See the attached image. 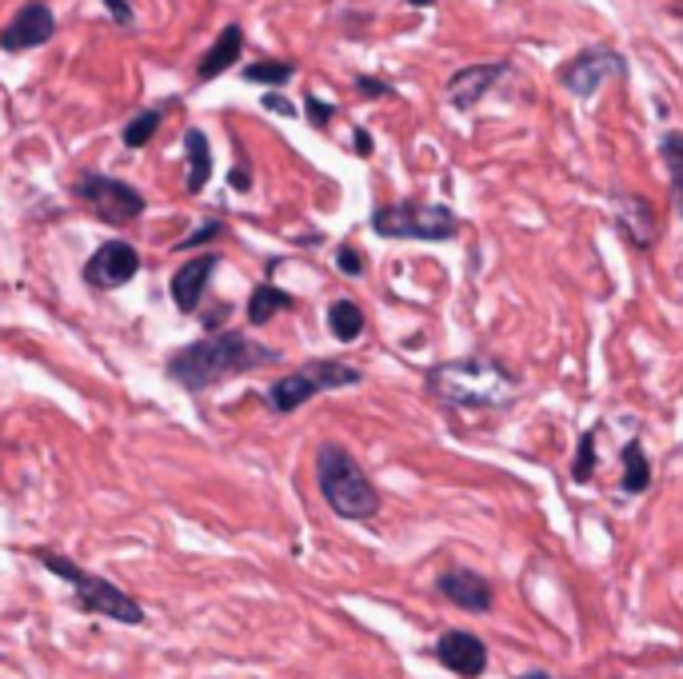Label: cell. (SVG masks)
Masks as SVG:
<instances>
[{
  "instance_id": "obj_1",
  "label": "cell",
  "mask_w": 683,
  "mask_h": 679,
  "mask_svg": "<svg viewBox=\"0 0 683 679\" xmlns=\"http://www.w3.org/2000/svg\"><path fill=\"white\" fill-rule=\"evenodd\" d=\"M268 364H280V352L260 344V340L244 336V332H212V336L180 348L177 356H168L165 372L168 380H177L188 392H209L221 380L256 372Z\"/></svg>"
},
{
  "instance_id": "obj_2",
  "label": "cell",
  "mask_w": 683,
  "mask_h": 679,
  "mask_svg": "<svg viewBox=\"0 0 683 679\" xmlns=\"http://www.w3.org/2000/svg\"><path fill=\"white\" fill-rule=\"evenodd\" d=\"M516 388V372H507L504 364L492 360V356H463V360L436 364L428 372V392L436 400L452 408H472V412L512 404Z\"/></svg>"
},
{
  "instance_id": "obj_3",
  "label": "cell",
  "mask_w": 683,
  "mask_h": 679,
  "mask_svg": "<svg viewBox=\"0 0 683 679\" xmlns=\"http://www.w3.org/2000/svg\"><path fill=\"white\" fill-rule=\"evenodd\" d=\"M316 483L324 504L340 520H372L380 512V492L372 488L368 471L340 444H320L316 448Z\"/></svg>"
},
{
  "instance_id": "obj_4",
  "label": "cell",
  "mask_w": 683,
  "mask_h": 679,
  "mask_svg": "<svg viewBox=\"0 0 683 679\" xmlns=\"http://www.w3.org/2000/svg\"><path fill=\"white\" fill-rule=\"evenodd\" d=\"M36 559L45 564L53 576H60V580L72 583V592H77V603L85 608V612L92 615H109V620H116V624H128V627H141L144 624V608L133 600L128 592H121L116 583H109L104 576H92V571L77 568L68 556H56V552H36Z\"/></svg>"
},
{
  "instance_id": "obj_5",
  "label": "cell",
  "mask_w": 683,
  "mask_h": 679,
  "mask_svg": "<svg viewBox=\"0 0 683 679\" xmlns=\"http://www.w3.org/2000/svg\"><path fill=\"white\" fill-rule=\"evenodd\" d=\"M365 380V372L360 368H352V364L344 360H312L304 364V368H296V372L280 376L276 383H268V408H272L276 416H288V412H296V408H304L309 400H316L320 392H336V388H352V383Z\"/></svg>"
},
{
  "instance_id": "obj_6",
  "label": "cell",
  "mask_w": 683,
  "mask_h": 679,
  "mask_svg": "<svg viewBox=\"0 0 683 679\" xmlns=\"http://www.w3.org/2000/svg\"><path fill=\"white\" fill-rule=\"evenodd\" d=\"M372 232L384 241H456L460 216L444 204L400 200V204H384L372 212Z\"/></svg>"
},
{
  "instance_id": "obj_7",
  "label": "cell",
  "mask_w": 683,
  "mask_h": 679,
  "mask_svg": "<svg viewBox=\"0 0 683 679\" xmlns=\"http://www.w3.org/2000/svg\"><path fill=\"white\" fill-rule=\"evenodd\" d=\"M72 197L89 212H97V220H104V224H128V220L144 216V197L116 176L80 172L77 185H72Z\"/></svg>"
},
{
  "instance_id": "obj_8",
  "label": "cell",
  "mask_w": 683,
  "mask_h": 679,
  "mask_svg": "<svg viewBox=\"0 0 683 679\" xmlns=\"http://www.w3.org/2000/svg\"><path fill=\"white\" fill-rule=\"evenodd\" d=\"M141 272V253L128 241H104L97 253L85 260V285L97 292H116Z\"/></svg>"
},
{
  "instance_id": "obj_9",
  "label": "cell",
  "mask_w": 683,
  "mask_h": 679,
  "mask_svg": "<svg viewBox=\"0 0 683 679\" xmlns=\"http://www.w3.org/2000/svg\"><path fill=\"white\" fill-rule=\"evenodd\" d=\"M56 36V16L45 0H24L16 16L0 29V53H33Z\"/></svg>"
},
{
  "instance_id": "obj_10",
  "label": "cell",
  "mask_w": 683,
  "mask_h": 679,
  "mask_svg": "<svg viewBox=\"0 0 683 679\" xmlns=\"http://www.w3.org/2000/svg\"><path fill=\"white\" fill-rule=\"evenodd\" d=\"M624 56L616 48H587V53L572 56L568 65L560 68V85L575 97H595L604 88L607 77H619L624 73Z\"/></svg>"
},
{
  "instance_id": "obj_11",
  "label": "cell",
  "mask_w": 683,
  "mask_h": 679,
  "mask_svg": "<svg viewBox=\"0 0 683 679\" xmlns=\"http://www.w3.org/2000/svg\"><path fill=\"white\" fill-rule=\"evenodd\" d=\"M436 659L463 679H475L488 671V647H484V639L472 636V632H444V636L436 639Z\"/></svg>"
},
{
  "instance_id": "obj_12",
  "label": "cell",
  "mask_w": 683,
  "mask_h": 679,
  "mask_svg": "<svg viewBox=\"0 0 683 679\" xmlns=\"http://www.w3.org/2000/svg\"><path fill=\"white\" fill-rule=\"evenodd\" d=\"M512 73V65H468V68H460V73H452L448 77V100H452L456 109H475L480 100L492 92V88L500 85V80Z\"/></svg>"
},
{
  "instance_id": "obj_13",
  "label": "cell",
  "mask_w": 683,
  "mask_h": 679,
  "mask_svg": "<svg viewBox=\"0 0 683 679\" xmlns=\"http://www.w3.org/2000/svg\"><path fill=\"white\" fill-rule=\"evenodd\" d=\"M216 264H221V256L204 253V256H192V260H184L177 272H172V285H168V292H172V304H177L180 312H197L200 300H204V288H209L212 272H216Z\"/></svg>"
},
{
  "instance_id": "obj_14",
  "label": "cell",
  "mask_w": 683,
  "mask_h": 679,
  "mask_svg": "<svg viewBox=\"0 0 683 679\" xmlns=\"http://www.w3.org/2000/svg\"><path fill=\"white\" fill-rule=\"evenodd\" d=\"M440 595H448V603H456V608H463V612H492V583L480 576V571L472 568H452L440 576Z\"/></svg>"
},
{
  "instance_id": "obj_15",
  "label": "cell",
  "mask_w": 683,
  "mask_h": 679,
  "mask_svg": "<svg viewBox=\"0 0 683 679\" xmlns=\"http://www.w3.org/2000/svg\"><path fill=\"white\" fill-rule=\"evenodd\" d=\"M240 53H244V29H240V24H228V29H221V33H216V41H212L209 53L200 56L197 77L200 80H216L224 68H232L236 60H240Z\"/></svg>"
},
{
  "instance_id": "obj_16",
  "label": "cell",
  "mask_w": 683,
  "mask_h": 679,
  "mask_svg": "<svg viewBox=\"0 0 683 679\" xmlns=\"http://www.w3.org/2000/svg\"><path fill=\"white\" fill-rule=\"evenodd\" d=\"M619 232L628 236L636 248H648L656 241V212L643 197H624L619 200Z\"/></svg>"
},
{
  "instance_id": "obj_17",
  "label": "cell",
  "mask_w": 683,
  "mask_h": 679,
  "mask_svg": "<svg viewBox=\"0 0 683 679\" xmlns=\"http://www.w3.org/2000/svg\"><path fill=\"white\" fill-rule=\"evenodd\" d=\"M184 153H188V192H204V185L212 180V144L200 129L184 132Z\"/></svg>"
},
{
  "instance_id": "obj_18",
  "label": "cell",
  "mask_w": 683,
  "mask_h": 679,
  "mask_svg": "<svg viewBox=\"0 0 683 679\" xmlns=\"http://www.w3.org/2000/svg\"><path fill=\"white\" fill-rule=\"evenodd\" d=\"M328 332L340 344H352V340L365 336V308L352 304V300H332L328 304Z\"/></svg>"
},
{
  "instance_id": "obj_19",
  "label": "cell",
  "mask_w": 683,
  "mask_h": 679,
  "mask_svg": "<svg viewBox=\"0 0 683 679\" xmlns=\"http://www.w3.org/2000/svg\"><path fill=\"white\" fill-rule=\"evenodd\" d=\"M284 308H292V297L288 292H280L276 285H256L253 297H248V324H268V320L276 316V312H284Z\"/></svg>"
},
{
  "instance_id": "obj_20",
  "label": "cell",
  "mask_w": 683,
  "mask_h": 679,
  "mask_svg": "<svg viewBox=\"0 0 683 679\" xmlns=\"http://www.w3.org/2000/svg\"><path fill=\"white\" fill-rule=\"evenodd\" d=\"M651 483V464L648 456H643V444L639 439H628V448H624V480H619V488L628 496H639L648 492Z\"/></svg>"
},
{
  "instance_id": "obj_21",
  "label": "cell",
  "mask_w": 683,
  "mask_h": 679,
  "mask_svg": "<svg viewBox=\"0 0 683 679\" xmlns=\"http://www.w3.org/2000/svg\"><path fill=\"white\" fill-rule=\"evenodd\" d=\"M660 156H663V165H668V172H672L675 209H680V216H683V132H663Z\"/></svg>"
},
{
  "instance_id": "obj_22",
  "label": "cell",
  "mask_w": 683,
  "mask_h": 679,
  "mask_svg": "<svg viewBox=\"0 0 683 679\" xmlns=\"http://www.w3.org/2000/svg\"><path fill=\"white\" fill-rule=\"evenodd\" d=\"M160 121H165V112H160V109H144V112H136L133 121L124 124L121 141L128 144V148H144V144L153 141L156 132H160Z\"/></svg>"
},
{
  "instance_id": "obj_23",
  "label": "cell",
  "mask_w": 683,
  "mask_h": 679,
  "mask_svg": "<svg viewBox=\"0 0 683 679\" xmlns=\"http://www.w3.org/2000/svg\"><path fill=\"white\" fill-rule=\"evenodd\" d=\"M296 77V65H288V60H256V65L244 68V80L248 85H288V80Z\"/></svg>"
},
{
  "instance_id": "obj_24",
  "label": "cell",
  "mask_w": 683,
  "mask_h": 679,
  "mask_svg": "<svg viewBox=\"0 0 683 679\" xmlns=\"http://www.w3.org/2000/svg\"><path fill=\"white\" fill-rule=\"evenodd\" d=\"M224 229H228L224 220H209V224H200L197 232H188V236H180V241H177V253H192V248H200V244L221 241Z\"/></svg>"
},
{
  "instance_id": "obj_25",
  "label": "cell",
  "mask_w": 683,
  "mask_h": 679,
  "mask_svg": "<svg viewBox=\"0 0 683 679\" xmlns=\"http://www.w3.org/2000/svg\"><path fill=\"white\" fill-rule=\"evenodd\" d=\"M592 471H595V432H584V436H580V452H575L572 476L584 483Z\"/></svg>"
},
{
  "instance_id": "obj_26",
  "label": "cell",
  "mask_w": 683,
  "mask_h": 679,
  "mask_svg": "<svg viewBox=\"0 0 683 679\" xmlns=\"http://www.w3.org/2000/svg\"><path fill=\"white\" fill-rule=\"evenodd\" d=\"M304 116H309L312 129H328V121H332V116H336V109H332L328 100L304 97Z\"/></svg>"
},
{
  "instance_id": "obj_27",
  "label": "cell",
  "mask_w": 683,
  "mask_h": 679,
  "mask_svg": "<svg viewBox=\"0 0 683 679\" xmlns=\"http://www.w3.org/2000/svg\"><path fill=\"white\" fill-rule=\"evenodd\" d=\"M336 268H340L344 276H365V256H360V248L340 244V248H336Z\"/></svg>"
},
{
  "instance_id": "obj_28",
  "label": "cell",
  "mask_w": 683,
  "mask_h": 679,
  "mask_svg": "<svg viewBox=\"0 0 683 679\" xmlns=\"http://www.w3.org/2000/svg\"><path fill=\"white\" fill-rule=\"evenodd\" d=\"M100 4L109 9V16H112V24H116V29H133V24H136L133 0H100Z\"/></svg>"
},
{
  "instance_id": "obj_29",
  "label": "cell",
  "mask_w": 683,
  "mask_h": 679,
  "mask_svg": "<svg viewBox=\"0 0 683 679\" xmlns=\"http://www.w3.org/2000/svg\"><path fill=\"white\" fill-rule=\"evenodd\" d=\"M356 92L360 97H392V85H384V80L376 77H356Z\"/></svg>"
},
{
  "instance_id": "obj_30",
  "label": "cell",
  "mask_w": 683,
  "mask_h": 679,
  "mask_svg": "<svg viewBox=\"0 0 683 679\" xmlns=\"http://www.w3.org/2000/svg\"><path fill=\"white\" fill-rule=\"evenodd\" d=\"M265 109L276 112V116H296V104H292L288 97H280V92H268V97H265Z\"/></svg>"
},
{
  "instance_id": "obj_31",
  "label": "cell",
  "mask_w": 683,
  "mask_h": 679,
  "mask_svg": "<svg viewBox=\"0 0 683 679\" xmlns=\"http://www.w3.org/2000/svg\"><path fill=\"white\" fill-rule=\"evenodd\" d=\"M356 153L360 156H372V136L365 129H356Z\"/></svg>"
},
{
  "instance_id": "obj_32",
  "label": "cell",
  "mask_w": 683,
  "mask_h": 679,
  "mask_svg": "<svg viewBox=\"0 0 683 679\" xmlns=\"http://www.w3.org/2000/svg\"><path fill=\"white\" fill-rule=\"evenodd\" d=\"M248 185H253V180H248V172H244V168H236V172H232V188H240V192H244Z\"/></svg>"
},
{
  "instance_id": "obj_33",
  "label": "cell",
  "mask_w": 683,
  "mask_h": 679,
  "mask_svg": "<svg viewBox=\"0 0 683 679\" xmlns=\"http://www.w3.org/2000/svg\"><path fill=\"white\" fill-rule=\"evenodd\" d=\"M412 9H428V4H436V0H408Z\"/></svg>"
},
{
  "instance_id": "obj_34",
  "label": "cell",
  "mask_w": 683,
  "mask_h": 679,
  "mask_svg": "<svg viewBox=\"0 0 683 679\" xmlns=\"http://www.w3.org/2000/svg\"><path fill=\"white\" fill-rule=\"evenodd\" d=\"M524 679H551V676H548V671H528Z\"/></svg>"
}]
</instances>
